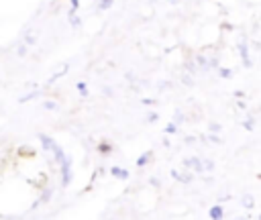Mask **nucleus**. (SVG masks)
I'll list each match as a JSON object with an SVG mask.
<instances>
[{
    "label": "nucleus",
    "instance_id": "obj_15",
    "mask_svg": "<svg viewBox=\"0 0 261 220\" xmlns=\"http://www.w3.org/2000/svg\"><path fill=\"white\" fill-rule=\"evenodd\" d=\"M37 96H39V90L31 92V94H27V96H20V98H18V102H20V104H24V102H29V100H33V98H37Z\"/></svg>",
    "mask_w": 261,
    "mask_h": 220
},
{
    "label": "nucleus",
    "instance_id": "obj_4",
    "mask_svg": "<svg viewBox=\"0 0 261 220\" xmlns=\"http://www.w3.org/2000/svg\"><path fill=\"white\" fill-rule=\"evenodd\" d=\"M237 49H239V55H241V59H243V65H245V67H251L253 63H251V59H249V47H247L245 43H241Z\"/></svg>",
    "mask_w": 261,
    "mask_h": 220
},
{
    "label": "nucleus",
    "instance_id": "obj_31",
    "mask_svg": "<svg viewBox=\"0 0 261 220\" xmlns=\"http://www.w3.org/2000/svg\"><path fill=\"white\" fill-rule=\"evenodd\" d=\"M173 122H184V114L181 112H175V120Z\"/></svg>",
    "mask_w": 261,
    "mask_h": 220
},
{
    "label": "nucleus",
    "instance_id": "obj_20",
    "mask_svg": "<svg viewBox=\"0 0 261 220\" xmlns=\"http://www.w3.org/2000/svg\"><path fill=\"white\" fill-rule=\"evenodd\" d=\"M204 141H210V143H214V145H222V139L220 136H216V134H208V136H202Z\"/></svg>",
    "mask_w": 261,
    "mask_h": 220
},
{
    "label": "nucleus",
    "instance_id": "obj_23",
    "mask_svg": "<svg viewBox=\"0 0 261 220\" xmlns=\"http://www.w3.org/2000/svg\"><path fill=\"white\" fill-rule=\"evenodd\" d=\"M110 6H112V0H100V4H98L100 10H108Z\"/></svg>",
    "mask_w": 261,
    "mask_h": 220
},
{
    "label": "nucleus",
    "instance_id": "obj_8",
    "mask_svg": "<svg viewBox=\"0 0 261 220\" xmlns=\"http://www.w3.org/2000/svg\"><path fill=\"white\" fill-rule=\"evenodd\" d=\"M208 216H210L212 220H220V218L224 216V210H222V204H216V206H212V208H210V212H208Z\"/></svg>",
    "mask_w": 261,
    "mask_h": 220
},
{
    "label": "nucleus",
    "instance_id": "obj_5",
    "mask_svg": "<svg viewBox=\"0 0 261 220\" xmlns=\"http://www.w3.org/2000/svg\"><path fill=\"white\" fill-rule=\"evenodd\" d=\"M39 141H41V147H43L45 151H53V147L57 145V143H55V141H53L49 134H43V132L39 134Z\"/></svg>",
    "mask_w": 261,
    "mask_h": 220
},
{
    "label": "nucleus",
    "instance_id": "obj_24",
    "mask_svg": "<svg viewBox=\"0 0 261 220\" xmlns=\"http://www.w3.org/2000/svg\"><path fill=\"white\" fill-rule=\"evenodd\" d=\"M24 43H27V45H35V43H37V35H33V33L27 35V37H24Z\"/></svg>",
    "mask_w": 261,
    "mask_h": 220
},
{
    "label": "nucleus",
    "instance_id": "obj_18",
    "mask_svg": "<svg viewBox=\"0 0 261 220\" xmlns=\"http://www.w3.org/2000/svg\"><path fill=\"white\" fill-rule=\"evenodd\" d=\"M75 88L80 90V96H82V98H86V96H88V90H86V81H77V84H75Z\"/></svg>",
    "mask_w": 261,
    "mask_h": 220
},
{
    "label": "nucleus",
    "instance_id": "obj_13",
    "mask_svg": "<svg viewBox=\"0 0 261 220\" xmlns=\"http://www.w3.org/2000/svg\"><path fill=\"white\" fill-rule=\"evenodd\" d=\"M218 75H220L222 79H230V77H232V69H228V67H218Z\"/></svg>",
    "mask_w": 261,
    "mask_h": 220
},
{
    "label": "nucleus",
    "instance_id": "obj_14",
    "mask_svg": "<svg viewBox=\"0 0 261 220\" xmlns=\"http://www.w3.org/2000/svg\"><path fill=\"white\" fill-rule=\"evenodd\" d=\"M51 194H53V189H51V187H47V189L43 191V196L39 198V202H37V204H45V202H49V200H51Z\"/></svg>",
    "mask_w": 261,
    "mask_h": 220
},
{
    "label": "nucleus",
    "instance_id": "obj_21",
    "mask_svg": "<svg viewBox=\"0 0 261 220\" xmlns=\"http://www.w3.org/2000/svg\"><path fill=\"white\" fill-rule=\"evenodd\" d=\"M196 63H198L200 67H204V69H208V59H206L204 55H198V57H196Z\"/></svg>",
    "mask_w": 261,
    "mask_h": 220
},
{
    "label": "nucleus",
    "instance_id": "obj_17",
    "mask_svg": "<svg viewBox=\"0 0 261 220\" xmlns=\"http://www.w3.org/2000/svg\"><path fill=\"white\" fill-rule=\"evenodd\" d=\"M243 126H245V130H253V126H255V120H253V116H247V118L243 120Z\"/></svg>",
    "mask_w": 261,
    "mask_h": 220
},
{
    "label": "nucleus",
    "instance_id": "obj_32",
    "mask_svg": "<svg viewBox=\"0 0 261 220\" xmlns=\"http://www.w3.org/2000/svg\"><path fill=\"white\" fill-rule=\"evenodd\" d=\"M196 143V136H186V145H194Z\"/></svg>",
    "mask_w": 261,
    "mask_h": 220
},
{
    "label": "nucleus",
    "instance_id": "obj_22",
    "mask_svg": "<svg viewBox=\"0 0 261 220\" xmlns=\"http://www.w3.org/2000/svg\"><path fill=\"white\" fill-rule=\"evenodd\" d=\"M202 167H204V171H212L214 169V161L212 159H206V161H202Z\"/></svg>",
    "mask_w": 261,
    "mask_h": 220
},
{
    "label": "nucleus",
    "instance_id": "obj_25",
    "mask_svg": "<svg viewBox=\"0 0 261 220\" xmlns=\"http://www.w3.org/2000/svg\"><path fill=\"white\" fill-rule=\"evenodd\" d=\"M16 53H18V57H24V55H27V53H29V45H27V43H24V45H20V47H18V51H16Z\"/></svg>",
    "mask_w": 261,
    "mask_h": 220
},
{
    "label": "nucleus",
    "instance_id": "obj_2",
    "mask_svg": "<svg viewBox=\"0 0 261 220\" xmlns=\"http://www.w3.org/2000/svg\"><path fill=\"white\" fill-rule=\"evenodd\" d=\"M184 167H186V169H194L196 173H204L202 159H198V157H188V159H184Z\"/></svg>",
    "mask_w": 261,
    "mask_h": 220
},
{
    "label": "nucleus",
    "instance_id": "obj_7",
    "mask_svg": "<svg viewBox=\"0 0 261 220\" xmlns=\"http://www.w3.org/2000/svg\"><path fill=\"white\" fill-rule=\"evenodd\" d=\"M67 71H69V63H63V67H61L59 71H55V73H53V75H51V77L47 79V84H49V86H51V84H55V81H57V79H59L61 75H65Z\"/></svg>",
    "mask_w": 261,
    "mask_h": 220
},
{
    "label": "nucleus",
    "instance_id": "obj_3",
    "mask_svg": "<svg viewBox=\"0 0 261 220\" xmlns=\"http://www.w3.org/2000/svg\"><path fill=\"white\" fill-rule=\"evenodd\" d=\"M110 175H112V177H116V179H128V177H130L128 169H124V167H118V165L110 167Z\"/></svg>",
    "mask_w": 261,
    "mask_h": 220
},
{
    "label": "nucleus",
    "instance_id": "obj_28",
    "mask_svg": "<svg viewBox=\"0 0 261 220\" xmlns=\"http://www.w3.org/2000/svg\"><path fill=\"white\" fill-rule=\"evenodd\" d=\"M234 98L243 100V98H245V92H243V90H234Z\"/></svg>",
    "mask_w": 261,
    "mask_h": 220
},
{
    "label": "nucleus",
    "instance_id": "obj_12",
    "mask_svg": "<svg viewBox=\"0 0 261 220\" xmlns=\"http://www.w3.org/2000/svg\"><path fill=\"white\" fill-rule=\"evenodd\" d=\"M241 204H243V208L251 210V208L255 206V198H253V194H243V200H241Z\"/></svg>",
    "mask_w": 261,
    "mask_h": 220
},
{
    "label": "nucleus",
    "instance_id": "obj_26",
    "mask_svg": "<svg viewBox=\"0 0 261 220\" xmlns=\"http://www.w3.org/2000/svg\"><path fill=\"white\" fill-rule=\"evenodd\" d=\"M208 128H210V132H220V124L218 122H210Z\"/></svg>",
    "mask_w": 261,
    "mask_h": 220
},
{
    "label": "nucleus",
    "instance_id": "obj_19",
    "mask_svg": "<svg viewBox=\"0 0 261 220\" xmlns=\"http://www.w3.org/2000/svg\"><path fill=\"white\" fill-rule=\"evenodd\" d=\"M41 106H43L45 110H57V102H53V100H45Z\"/></svg>",
    "mask_w": 261,
    "mask_h": 220
},
{
    "label": "nucleus",
    "instance_id": "obj_35",
    "mask_svg": "<svg viewBox=\"0 0 261 220\" xmlns=\"http://www.w3.org/2000/svg\"><path fill=\"white\" fill-rule=\"evenodd\" d=\"M186 86H192V79H190V75H184V79H181Z\"/></svg>",
    "mask_w": 261,
    "mask_h": 220
},
{
    "label": "nucleus",
    "instance_id": "obj_6",
    "mask_svg": "<svg viewBox=\"0 0 261 220\" xmlns=\"http://www.w3.org/2000/svg\"><path fill=\"white\" fill-rule=\"evenodd\" d=\"M171 177L175 179V181H181V183H190L194 177H192V173H179L177 169H171Z\"/></svg>",
    "mask_w": 261,
    "mask_h": 220
},
{
    "label": "nucleus",
    "instance_id": "obj_30",
    "mask_svg": "<svg viewBox=\"0 0 261 220\" xmlns=\"http://www.w3.org/2000/svg\"><path fill=\"white\" fill-rule=\"evenodd\" d=\"M149 183H151V185H155V187H159V185H161V181H159L157 177H151V179H149Z\"/></svg>",
    "mask_w": 261,
    "mask_h": 220
},
{
    "label": "nucleus",
    "instance_id": "obj_29",
    "mask_svg": "<svg viewBox=\"0 0 261 220\" xmlns=\"http://www.w3.org/2000/svg\"><path fill=\"white\" fill-rule=\"evenodd\" d=\"M141 102H143V104H147V106H151V104H155V98H143Z\"/></svg>",
    "mask_w": 261,
    "mask_h": 220
},
{
    "label": "nucleus",
    "instance_id": "obj_34",
    "mask_svg": "<svg viewBox=\"0 0 261 220\" xmlns=\"http://www.w3.org/2000/svg\"><path fill=\"white\" fill-rule=\"evenodd\" d=\"M69 2H71V8H73V10L80 8V0H69Z\"/></svg>",
    "mask_w": 261,
    "mask_h": 220
},
{
    "label": "nucleus",
    "instance_id": "obj_1",
    "mask_svg": "<svg viewBox=\"0 0 261 220\" xmlns=\"http://www.w3.org/2000/svg\"><path fill=\"white\" fill-rule=\"evenodd\" d=\"M57 165H59V169H61V185L67 187L69 181H71V159L65 155Z\"/></svg>",
    "mask_w": 261,
    "mask_h": 220
},
{
    "label": "nucleus",
    "instance_id": "obj_16",
    "mask_svg": "<svg viewBox=\"0 0 261 220\" xmlns=\"http://www.w3.org/2000/svg\"><path fill=\"white\" fill-rule=\"evenodd\" d=\"M163 132H165V134H175V132H177V122H169V124L163 128Z\"/></svg>",
    "mask_w": 261,
    "mask_h": 220
},
{
    "label": "nucleus",
    "instance_id": "obj_33",
    "mask_svg": "<svg viewBox=\"0 0 261 220\" xmlns=\"http://www.w3.org/2000/svg\"><path fill=\"white\" fill-rule=\"evenodd\" d=\"M230 200V194H226V196H222V198H218V204H222V202H228Z\"/></svg>",
    "mask_w": 261,
    "mask_h": 220
},
{
    "label": "nucleus",
    "instance_id": "obj_9",
    "mask_svg": "<svg viewBox=\"0 0 261 220\" xmlns=\"http://www.w3.org/2000/svg\"><path fill=\"white\" fill-rule=\"evenodd\" d=\"M112 151H114V147H112L110 141H102V143L98 145V153H100V155H110Z\"/></svg>",
    "mask_w": 261,
    "mask_h": 220
},
{
    "label": "nucleus",
    "instance_id": "obj_27",
    "mask_svg": "<svg viewBox=\"0 0 261 220\" xmlns=\"http://www.w3.org/2000/svg\"><path fill=\"white\" fill-rule=\"evenodd\" d=\"M157 118H159V114H155V112H151V114L147 116V122H157Z\"/></svg>",
    "mask_w": 261,
    "mask_h": 220
},
{
    "label": "nucleus",
    "instance_id": "obj_10",
    "mask_svg": "<svg viewBox=\"0 0 261 220\" xmlns=\"http://www.w3.org/2000/svg\"><path fill=\"white\" fill-rule=\"evenodd\" d=\"M151 157H153V151H151V149H149V151H145L143 155H139V157H137V167H145V165L149 163V159H151Z\"/></svg>",
    "mask_w": 261,
    "mask_h": 220
},
{
    "label": "nucleus",
    "instance_id": "obj_11",
    "mask_svg": "<svg viewBox=\"0 0 261 220\" xmlns=\"http://www.w3.org/2000/svg\"><path fill=\"white\" fill-rule=\"evenodd\" d=\"M69 24L73 26V29H80L82 26V20H80V16H77V10H69Z\"/></svg>",
    "mask_w": 261,
    "mask_h": 220
}]
</instances>
